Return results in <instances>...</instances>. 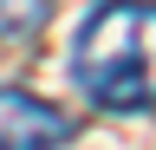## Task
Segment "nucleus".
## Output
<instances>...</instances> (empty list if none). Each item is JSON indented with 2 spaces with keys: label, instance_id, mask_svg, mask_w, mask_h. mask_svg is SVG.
<instances>
[{
  "label": "nucleus",
  "instance_id": "nucleus-1",
  "mask_svg": "<svg viewBox=\"0 0 156 150\" xmlns=\"http://www.w3.org/2000/svg\"><path fill=\"white\" fill-rule=\"evenodd\" d=\"M72 79L98 111H156V0H104L78 26Z\"/></svg>",
  "mask_w": 156,
  "mask_h": 150
},
{
  "label": "nucleus",
  "instance_id": "nucleus-2",
  "mask_svg": "<svg viewBox=\"0 0 156 150\" xmlns=\"http://www.w3.org/2000/svg\"><path fill=\"white\" fill-rule=\"evenodd\" d=\"M72 118L20 85H0V150H65Z\"/></svg>",
  "mask_w": 156,
  "mask_h": 150
},
{
  "label": "nucleus",
  "instance_id": "nucleus-3",
  "mask_svg": "<svg viewBox=\"0 0 156 150\" xmlns=\"http://www.w3.org/2000/svg\"><path fill=\"white\" fill-rule=\"evenodd\" d=\"M58 0H0V39H33Z\"/></svg>",
  "mask_w": 156,
  "mask_h": 150
}]
</instances>
